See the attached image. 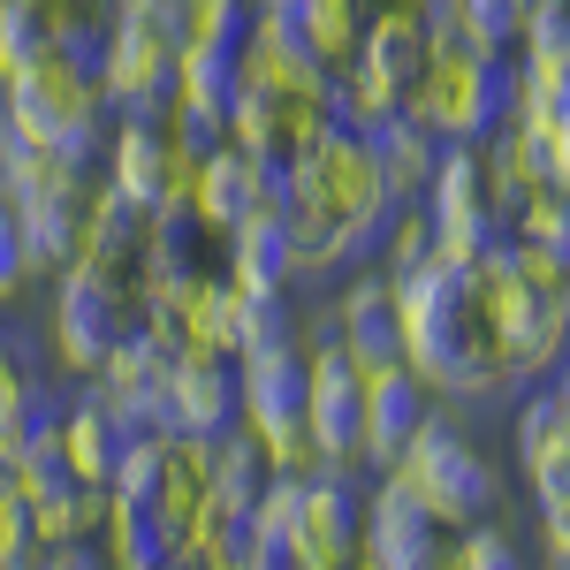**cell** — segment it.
<instances>
[{
  "instance_id": "cell-5",
  "label": "cell",
  "mask_w": 570,
  "mask_h": 570,
  "mask_svg": "<svg viewBox=\"0 0 570 570\" xmlns=\"http://www.w3.org/2000/svg\"><path fill=\"white\" fill-rule=\"evenodd\" d=\"M502 99H510V61L480 53V46H434L419 85L403 99L411 122H426L441 145H480L502 122Z\"/></svg>"
},
{
  "instance_id": "cell-28",
  "label": "cell",
  "mask_w": 570,
  "mask_h": 570,
  "mask_svg": "<svg viewBox=\"0 0 570 570\" xmlns=\"http://www.w3.org/2000/svg\"><path fill=\"white\" fill-rule=\"evenodd\" d=\"M46 46H53V31H46L39 8L31 0H0V85H16Z\"/></svg>"
},
{
  "instance_id": "cell-15",
  "label": "cell",
  "mask_w": 570,
  "mask_h": 570,
  "mask_svg": "<svg viewBox=\"0 0 570 570\" xmlns=\"http://www.w3.org/2000/svg\"><path fill=\"white\" fill-rule=\"evenodd\" d=\"M99 160H107V190L130 198L137 214L160 206V176H168V130L160 115H115L99 137Z\"/></svg>"
},
{
  "instance_id": "cell-40",
  "label": "cell",
  "mask_w": 570,
  "mask_h": 570,
  "mask_svg": "<svg viewBox=\"0 0 570 570\" xmlns=\"http://www.w3.org/2000/svg\"><path fill=\"white\" fill-rule=\"evenodd\" d=\"M389 8H419V0H389Z\"/></svg>"
},
{
  "instance_id": "cell-8",
  "label": "cell",
  "mask_w": 570,
  "mask_h": 570,
  "mask_svg": "<svg viewBox=\"0 0 570 570\" xmlns=\"http://www.w3.org/2000/svg\"><path fill=\"white\" fill-rule=\"evenodd\" d=\"M91 77H99L115 115H160L168 77H176V23L115 8L107 31L91 39Z\"/></svg>"
},
{
  "instance_id": "cell-7",
  "label": "cell",
  "mask_w": 570,
  "mask_h": 570,
  "mask_svg": "<svg viewBox=\"0 0 570 570\" xmlns=\"http://www.w3.org/2000/svg\"><path fill=\"white\" fill-rule=\"evenodd\" d=\"M297 351H305V434L320 472H365L357 464V389H365V373L351 365V351L335 343L327 320H297Z\"/></svg>"
},
{
  "instance_id": "cell-21",
  "label": "cell",
  "mask_w": 570,
  "mask_h": 570,
  "mask_svg": "<svg viewBox=\"0 0 570 570\" xmlns=\"http://www.w3.org/2000/svg\"><path fill=\"white\" fill-rule=\"evenodd\" d=\"M365 145H373V160H381L389 198H419L426 176H434V160H441V137L426 130V122H411V115H389L381 130H365Z\"/></svg>"
},
{
  "instance_id": "cell-37",
  "label": "cell",
  "mask_w": 570,
  "mask_h": 570,
  "mask_svg": "<svg viewBox=\"0 0 570 570\" xmlns=\"http://www.w3.org/2000/svg\"><path fill=\"white\" fill-rule=\"evenodd\" d=\"M115 8H130V16H160V23H176L183 0H115Z\"/></svg>"
},
{
  "instance_id": "cell-22",
  "label": "cell",
  "mask_w": 570,
  "mask_h": 570,
  "mask_svg": "<svg viewBox=\"0 0 570 570\" xmlns=\"http://www.w3.org/2000/svg\"><path fill=\"white\" fill-rule=\"evenodd\" d=\"M91 548H99V563L107 570H160L176 548H168V532L153 525V510L145 502H122V494H107V518L91 532Z\"/></svg>"
},
{
  "instance_id": "cell-3",
  "label": "cell",
  "mask_w": 570,
  "mask_h": 570,
  "mask_svg": "<svg viewBox=\"0 0 570 570\" xmlns=\"http://www.w3.org/2000/svg\"><path fill=\"white\" fill-rule=\"evenodd\" d=\"M282 176V198L297 206V214H320V220H343L357 228L365 244H373V228L389 220V183H381V160H373V145L343 122H327V130L312 137L305 153L289 160V168H274Z\"/></svg>"
},
{
  "instance_id": "cell-34",
  "label": "cell",
  "mask_w": 570,
  "mask_h": 570,
  "mask_svg": "<svg viewBox=\"0 0 570 570\" xmlns=\"http://www.w3.org/2000/svg\"><path fill=\"white\" fill-rule=\"evenodd\" d=\"M532 502H540V548H548V563H570V472L540 480Z\"/></svg>"
},
{
  "instance_id": "cell-23",
  "label": "cell",
  "mask_w": 570,
  "mask_h": 570,
  "mask_svg": "<svg viewBox=\"0 0 570 570\" xmlns=\"http://www.w3.org/2000/svg\"><path fill=\"white\" fill-rule=\"evenodd\" d=\"M0 472H8V487H16L23 502H46V494L77 487V480H69V456H61V434H53V411H39V419H31L23 449H16Z\"/></svg>"
},
{
  "instance_id": "cell-16",
  "label": "cell",
  "mask_w": 570,
  "mask_h": 570,
  "mask_svg": "<svg viewBox=\"0 0 570 570\" xmlns=\"http://www.w3.org/2000/svg\"><path fill=\"white\" fill-rule=\"evenodd\" d=\"M518 472H525V487L570 472V357L548 381H532L518 403Z\"/></svg>"
},
{
  "instance_id": "cell-19",
  "label": "cell",
  "mask_w": 570,
  "mask_h": 570,
  "mask_svg": "<svg viewBox=\"0 0 570 570\" xmlns=\"http://www.w3.org/2000/svg\"><path fill=\"white\" fill-rule=\"evenodd\" d=\"M266 183H274V168H259L252 153H236V145L220 137V145H206V153H198V206H190V214H198V228H206V236H228L236 220L259 206Z\"/></svg>"
},
{
  "instance_id": "cell-11",
  "label": "cell",
  "mask_w": 570,
  "mask_h": 570,
  "mask_svg": "<svg viewBox=\"0 0 570 570\" xmlns=\"http://www.w3.org/2000/svg\"><path fill=\"white\" fill-rule=\"evenodd\" d=\"M357 510H365V480L357 472H312L305 510L282 540L289 570H351L357 563Z\"/></svg>"
},
{
  "instance_id": "cell-27",
  "label": "cell",
  "mask_w": 570,
  "mask_h": 570,
  "mask_svg": "<svg viewBox=\"0 0 570 570\" xmlns=\"http://www.w3.org/2000/svg\"><path fill=\"white\" fill-rule=\"evenodd\" d=\"M39 411H46V403H39V389H31V373H23V357L0 343V464L23 449V434H31Z\"/></svg>"
},
{
  "instance_id": "cell-33",
  "label": "cell",
  "mask_w": 570,
  "mask_h": 570,
  "mask_svg": "<svg viewBox=\"0 0 570 570\" xmlns=\"http://www.w3.org/2000/svg\"><path fill=\"white\" fill-rule=\"evenodd\" d=\"M31 297V252H23V220H16V206L0 198V312L23 305Z\"/></svg>"
},
{
  "instance_id": "cell-36",
  "label": "cell",
  "mask_w": 570,
  "mask_h": 570,
  "mask_svg": "<svg viewBox=\"0 0 570 570\" xmlns=\"http://www.w3.org/2000/svg\"><path fill=\"white\" fill-rule=\"evenodd\" d=\"M31 556H39V570H107L91 540H69V548H31Z\"/></svg>"
},
{
  "instance_id": "cell-2",
  "label": "cell",
  "mask_w": 570,
  "mask_h": 570,
  "mask_svg": "<svg viewBox=\"0 0 570 570\" xmlns=\"http://www.w3.org/2000/svg\"><path fill=\"white\" fill-rule=\"evenodd\" d=\"M395 480L441 532H472V525H494L502 518V472L480 456V441L464 434L449 411H426L419 434L395 449V464L381 472Z\"/></svg>"
},
{
  "instance_id": "cell-29",
  "label": "cell",
  "mask_w": 570,
  "mask_h": 570,
  "mask_svg": "<svg viewBox=\"0 0 570 570\" xmlns=\"http://www.w3.org/2000/svg\"><path fill=\"white\" fill-rule=\"evenodd\" d=\"M160 456H168V434H160V426L130 434V441H122V456H115L107 494H122V502H153V487H160Z\"/></svg>"
},
{
  "instance_id": "cell-10",
  "label": "cell",
  "mask_w": 570,
  "mask_h": 570,
  "mask_svg": "<svg viewBox=\"0 0 570 570\" xmlns=\"http://www.w3.org/2000/svg\"><path fill=\"white\" fill-rule=\"evenodd\" d=\"M130 320H137V305L122 297V289H107L99 274H85V266L53 274V320H46V343H53V365H61V373L91 381L99 357L130 335Z\"/></svg>"
},
{
  "instance_id": "cell-1",
  "label": "cell",
  "mask_w": 570,
  "mask_h": 570,
  "mask_svg": "<svg viewBox=\"0 0 570 570\" xmlns=\"http://www.w3.org/2000/svg\"><path fill=\"white\" fill-rule=\"evenodd\" d=\"M0 122L39 153L99 160V137L115 122V107L91 77V46H46L16 85H0Z\"/></svg>"
},
{
  "instance_id": "cell-30",
  "label": "cell",
  "mask_w": 570,
  "mask_h": 570,
  "mask_svg": "<svg viewBox=\"0 0 570 570\" xmlns=\"http://www.w3.org/2000/svg\"><path fill=\"white\" fill-rule=\"evenodd\" d=\"M252 23V0H183L176 8V39H198V46H236Z\"/></svg>"
},
{
  "instance_id": "cell-39",
  "label": "cell",
  "mask_w": 570,
  "mask_h": 570,
  "mask_svg": "<svg viewBox=\"0 0 570 570\" xmlns=\"http://www.w3.org/2000/svg\"><path fill=\"white\" fill-rule=\"evenodd\" d=\"M0 570H39V556H16V563H0Z\"/></svg>"
},
{
  "instance_id": "cell-26",
  "label": "cell",
  "mask_w": 570,
  "mask_h": 570,
  "mask_svg": "<svg viewBox=\"0 0 570 570\" xmlns=\"http://www.w3.org/2000/svg\"><path fill=\"white\" fill-rule=\"evenodd\" d=\"M502 236H518V244H548V252H570V198L556 183H532L525 198L502 214Z\"/></svg>"
},
{
  "instance_id": "cell-20",
  "label": "cell",
  "mask_w": 570,
  "mask_h": 570,
  "mask_svg": "<svg viewBox=\"0 0 570 570\" xmlns=\"http://www.w3.org/2000/svg\"><path fill=\"white\" fill-rule=\"evenodd\" d=\"M365 16H373V0H289V31H297V46H305L327 77H343L357 61Z\"/></svg>"
},
{
  "instance_id": "cell-35",
  "label": "cell",
  "mask_w": 570,
  "mask_h": 570,
  "mask_svg": "<svg viewBox=\"0 0 570 570\" xmlns=\"http://www.w3.org/2000/svg\"><path fill=\"white\" fill-rule=\"evenodd\" d=\"M16 556H31V502L0 472V563H16Z\"/></svg>"
},
{
  "instance_id": "cell-12",
  "label": "cell",
  "mask_w": 570,
  "mask_h": 570,
  "mask_svg": "<svg viewBox=\"0 0 570 570\" xmlns=\"http://www.w3.org/2000/svg\"><path fill=\"white\" fill-rule=\"evenodd\" d=\"M236 426V365L206 351L168 357V381H160V434H190L214 441Z\"/></svg>"
},
{
  "instance_id": "cell-31",
  "label": "cell",
  "mask_w": 570,
  "mask_h": 570,
  "mask_svg": "<svg viewBox=\"0 0 570 570\" xmlns=\"http://www.w3.org/2000/svg\"><path fill=\"white\" fill-rule=\"evenodd\" d=\"M31 8L46 16L53 46H91L107 31V16H115V0H31Z\"/></svg>"
},
{
  "instance_id": "cell-38",
  "label": "cell",
  "mask_w": 570,
  "mask_h": 570,
  "mask_svg": "<svg viewBox=\"0 0 570 570\" xmlns=\"http://www.w3.org/2000/svg\"><path fill=\"white\" fill-rule=\"evenodd\" d=\"M252 16H289V0H252Z\"/></svg>"
},
{
  "instance_id": "cell-24",
  "label": "cell",
  "mask_w": 570,
  "mask_h": 570,
  "mask_svg": "<svg viewBox=\"0 0 570 570\" xmlns=\"http://www.w3.org/2000/svg\"><path fill=\"white\" fill-rule=\"evenodd\" d=\"M107 518V487H61L31 502V548H69V540H91Z\"/></svg>"
},
{
  "instance_id": "cell-18",
  "label": "cell",
  "mask_w": 570,
  "mask_h": 570,
  "mask_svg": "<svg viewBox=\"0 0 570 570\" xmlns=\"http://www.w3.org/2000/svg\"><path fill=\"white\" fill-rule=\"evenodd\" d=\"M426 53H434L426 16H419V8H389V0H373V16H365V39H357V61H351V69L381 77L395 99H411L419 69H426Z\"/></svg>"
},
{
  "instance_id": "cell-32",
  "label": "cell",
  "mask_w": 570,
  "mask_h": 570,
  "mask_svg": "<svg viewBox=\"0 0 570 570\" xmlns=\"http://www.w3.org/2000/svg\"><path fill=\"white\" fill-rule=\"evenodd\" d=\"M449 570H525V556H518V540L502 525H472V532H456Z\"/></svg>"
},
{
  "instance_id": "cell-25",
  "label": "cell",
  "mask_w": 570,
  "mask_h": 570,
  "mask_svg": "<svg viewBox=\"0 0 570 570\" xmlns=\"http://www.w3.org/2000/svg\"><path fill=\"white\" fill-rule=\"evenodd\" d=\"M434 259V220H426V206L419 198H395L389 220L373 228V266L381 274H411V266Z\"/></svg>"
},
{
  "instance_id": "cell-6",
  "label": "cell",
  "mask_w": 570,
  "mask_h": 570,
  "mask_svg": "<svg viewBox=\"0 0 570 570\" xmlns=\"http://www.w3.org/2000/svg\"><path fill=\"white\" fill-rule=\"evenodd\" d=\"M419 206L434 220V259L449 274H464V266H480L494 244H502V214H494V198H487V168H480V145H441L434 176L419 190Z\"/></svg>"
},
{
  "instance_id": "cell-13",
  "label": "cell",
  "mask_w": 570,
  "mask_h": 570,
  "mask_svg": "<svg viewBox=\"0 0 570 570\" xmlns=\"http://www.w3.org/2000/svg\"><path fill=\"white\" fill-rule=\"evenodd\" d=\"M434 411V395L411 381V365L389 357V365H373L365 373V389H357V464L365 472H389L395 449L419 434V419Z\"/></svg>"
},
{
  "instance_id": "cell-17",
  "label": "cell",
  "mask_w": 570,
  "mask_h": 570,
  "mask_svg": "<svg viewBox=\"0 0 570 570\" xmlns=\"http://www.w3.org/2000/svg\"><path fill=\"white\" fill-rule=\"evenodd\" d=\"M53 434H61V456H69V480H77V487H107V480H115L122 441L145 434V426H130L107 395L91 389V395H77L69 411H53Z\"/></svg>"
},
{
  "instance_id": "cell-9",
  "label": "cell",
  "mask_w": 570,
  "mask_h": 570,
  "mask_svg": "<svg viewBox=\"0 0 570 570\" xmlns=\"http://www.w3.org/2000/svg\"><path fill=\"white\" fill-rule=\"evenodd\" d=\"M456 532H441L411 494L381 472H365V510H357V563L351 570H449Z\"/></svg>"
},
{
  "instance_id": "cell-4",
  "label": "cell",
  "mask_w": 570,
  "mask_h": 570,
  "mask_svg": "<svg viewBox=\"0 0 570 570\" xmlns=\"http://www.w3.org/2000/svg\"><path fill=\"white\" fill-rule=\"evenodd\" d=\"M236 434H252L266 472H320L305 434V351L259 343L236 357Z\"/></svg>"
},
{
  "instance_id": "cell-14",
  "label": "cell",
  "mask_w": 570,
  "mask_h": 570,
  "mask_svg": "<svg viewBox=\"0 0 570 570\" xmlns=\"http://www.w3.org/2000/svg\"><path fill=\"white\" fill-rule=\"evenodd\" d=\"M327 122H335V115H327V107H305V99L236 91V99H228V122H220V137H228L236 153H252L259 168H289V160H297L312 137L327 130Z\"/></svg>"
}]
</instances>
